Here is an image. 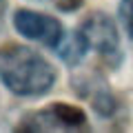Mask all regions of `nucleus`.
<instances>
[{
	"mask_svg": "<svg viewBox=\"0 0 133 133\" xmlns=\"http://www.w3.org/2000/svg\"><path fill=\"white\" fill-rule=\"evenodd\" d=\"M0 80L11 93L36 98L51 91L56 69L38 51L22 44H9L0 49Z\"/></svg>",
	"mask_w": 133,
	"mask_h": 133,
	"instance_id": "1",
	"label": "nucleus"
},
{
	"mask_svg": "<svg viewBox=\"0 0 133 133\" xmlns=\"http://www.w3.org/2000/svg\"><path fill=\"white\" fill-rule=\"evenodd\" d=\"M20 131H89V120H87L84 111L78 107L53 102L49 109L27 115L20 124Z\"/></svg>",
	"mask_w": 133,
	"mask_h": 133,
	"instance_id": "2",
	"label": "nucleus"
},
{
	"mask_svg": "<svg viewBox=\"0 0 133 133\" xmlns=\"http://www.w3.org/2000/svg\"><path fill=\"white\" fill-rule=\"evenodd\" d=\"M87 49H89V42H87L84 33L78 29L71 38H64V42L56 49V53L66 62V64H78V62L84 58Z\"/></svg>",
	"mask_w": 133,
	"mask_h": 133,
	"instance_id": "5",
	"label": "nucleus"
},
{
	"mask_svg": "<svg viewBox=\"0 0 133 133\" xmlns=\"http://www.w3.org/2000/svg\"><path fill=\"white\" fill-rule=\"evenodd\" d=\"M14 27L22 33L24 38L36 40V42L44 44V47H49V49H58L66 38L64 27L60 24V20L51 18V16H44V14L27 11V9L16 11Z\"/></svg>",
	"mask_w": 133,
	"mask_h": 133,
	"instance_id": "3",
	"label": "nucleus"
},
{
	"mask_svg": "<svg viewBox=\"0 0 133 133\" xmlns=\"http://www.w3.org/2000/svg\"><path fill=\"white\" fill-rule=\"evenodd\" d=\"M120 20H122L129 38L133 42V0H122L120 2Z\"/></svg>",
	"mask_w": 133,
	"mask_h": 133,
	"instance_id": "6",
	"label": "nucleus"
},
{
	"mask_svg": "<svg viewBox=\"0 0 133 133\" xmlns=\"http://www.w3.org/2000/svg\"><path fill=\"white\" fill-rule=\"evenodd\" d=\"M38 2H47V5L56 7L60 11H73L82 5V0H38Z\"/></svg>",
	"mask_w": 133,
	"mask_h": 133,
	"instance_id": "7",
	"label": "nucleus"
},
{
	"mask_svg": "<svg viewBox=\"0 0 133 133\" xmlns=\"http://www.w3.org/2000/svg\"><path fill=\"white\" fill-rule=\"evenodd\" d=\"M80 31L84 33L89 49H95L100 56L111 64L120 62V38L115 22L104 14H91L89 18L82 22Z\"/></svg>",
	"mask_w": 133,
	"mask_h": 133,
	"instance_id": "4",
	"label": "nucleus"
}]
</instances>
